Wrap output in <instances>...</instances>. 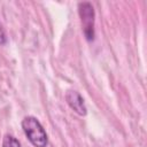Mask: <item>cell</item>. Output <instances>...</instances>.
Instances as JSON below:
<instances>
[{
    "instance_id": "obj_1",
    "label": "cell",
    "mask_w": 147,
    "mask_h": 147,
    "mask_svg": "<svg viewBox=\"0 0 147 147\" xmlns=\"http://www.w3.org/2000/svg\"><path fill=\"white\" fill-rule=\"evenodd\" d=\"M22 129L34 147H47L48 136L41 123L34 116H26L22 121Z\"/></svg>"
},
{
    "instance_id": "obj_2",
    "label": "cell",
    "mask_w": 147,
    "mask_h": 147,
    "mask_svg": "<svg viewBox=\"0 0 147 147\" xmlns=\"http://www.w3.org/2000/svg\"><path fill=\"white\" fill-rule=\"evenodd\" d=\"M78 14L82 23V30L87 41H93L95 38V11L94 7L88 1L78 3Z\"/></svg>"
},
{
    "instance_id": "obj_3",
    "label": "cell",
    "mask_w": 147,
    "mask_h": 147,
    "mask_svg": "<svg viewBox=\"0 0 147 147\" xmlns=\"http://www.w3.org/2000/svg\"><path fill=\"white\" fill-rule=\"evenodd\" d=\"M65 100H67V103L69 105V107L78 115L85 116L87 114V108L85 106V101H84L83 96L79 94V92H77L75 90L68 91L65 93Z\"/></svg>"
},
{
    "instance_id": "obj_4",
    "label": "cell",
    "mask_w": 147,
    "mask_h": 147,
    "mask_svg": "<svg viewBox=\"0 0 147 147\" xmlns=\"http://www.w3.org/2000/svg\"><path fill=\"white\" fill-rule=\"evenodd\" d=\"M2 147H21V144L14 136L6 134L2 139Z\"/></svg>"
},
{
    "instance_id": "obj_5",
    "label": "cell",
    "mask_w": 147,
    "mask_h": 147,
    "mask_svg": "<svg viewBox=\"0 0 147 147\" xmlns=\"http://www.w3.org/2000/svg\"><path fill=\"white\" fill-rule=\"evenodd\" d=\"M6 42H7V34L2 24L0 23V45H5Z\"/></svg>"
}]
</instances>
